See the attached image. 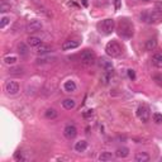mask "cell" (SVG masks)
<instances>
[{
  "instance_id": "obj_1",
  "label": "cell",
  "mask_w": 162,
  "mask_h": 162,
  "mask_svg": "<svg viewBox=\"0 0 162 162\" xmlns=\"http://www.w3.org/2000/svg\"><path fill=\"white\" fill-rule=\"evenodd\" d=\"M141 20L147 24H156L162 22V5L156 4V8L152 10H144L141 13Z\"/></svg>"
},
{
  "instance_id": "obj_2",
  "label": "cell",
  "mask_w": 162,
  "mask_h": 162,
  "mask_svg": "<svg viewBox=\"0 0 162 162\" xmlns=\"http://www.w3.org/2000/svg\"><path fill=\"white\" fill-rule=\"evenodd\" d=\"M117 33L123 39L132 38L133 34H134V25H133V23L129 19H127V18L120 19L118 25H117Z\"/></svg>"
},
{
  "instance_id": "obj_3",
  "label": "cell",
  "mask_w": 162,
  "mask_h": 162,
  "mask_svg": "<svg viewBox=\"0 0 162 162\" xmlns=\"http://www.w3.org/2000/svg\"><path fill=\"white\" fill-rule=\"evenodd\" d=\"M96 27H98V30L102 34L108 36V34H112L114 32L115 22H114V19H104L100 23H98V25H96Z\"/></svg>"
},
{
  "instance_id": "obj_4",
  "label": "cell",
  "mask_w": 162,
  "mask_h": 162,
  "mask_svg": "<svg viewBox=\"0 0 162 162\" xmlns=\"http://www.w3.org/2000/svg\"><path fill=\"white\" fill-rule=\"evenodd\" d=\"M105 52H107L108 56H110L113 58H117L122 55V46L117 41H110L105 46Z\"/></svg>"
},
{
  "instance_id": "obj_5",
  "label": "cell",
  "mask_w": 162,
  "mask_h": 162,
  "mask_svg": "<svg viewBox=\"0 0 162 162\" xmlns=\"http://www.w3.org/2000/svg\"><path fill=\"white\" fill-rule=\"evenodd\" d=\"M80 58H81V61H82L84 63L91 65V63L95 62L96 56H95V53H94L92 50H84V51L81 52V55H80Z\"/></svg>"
},
{
  "instance_id": "obj_6",
  "label": "cell",
  "mask_w": 162,
  "mask_h": 162,
  "mask_svg": "<svg viewBox=\"0 0 162 162\" xmlns=\"http://www.w3.org/2000/svg\"><path fill=\"white\" fill-rule=\"evenodd\" d=\"M149 115H151V113H149V108L147 105H139L138 107V109H137V117L139 118V120H142L143 123H146V122H148Z\"/></svg>"
},
{
  "instance_id": "obj_7",
  "label": "cell",
  "mask_w": 162,
  "mask_h": 162,
  "mask_svg": "<svg viewBox=\"0 0 162 162\" xmlns=\"http://www.w3.org/2000/svg\"><path fill=\"white\" fill-rule=\"evenodd\" d=\"M63 134H65V137L69 138V139H74L77 136V128L75 125H72V124H69V125L65 127Z\"/></svg>"
},
{
  "instance_id": "obj_8",
  "label": "cell",
  "mask_w": 162,
  "mask_h": 162,
  "mask_svg": "<svg viewBox=\"0 0 162 162\" xmlns=\"http://www.w3.org/2000/svg\"><path fill=\"white\" fill-rule=\"evenodd\" d=\"M41 28H42V22L38 20V19H33V20H30V22L27 24V32H29V33H34V32H38Z\"/></svg>"
},
{
  "instance_id": "obj_9",
  "label": "cell",
  "mask_w": 162,
  "mask_h": 162,
  "mask_svg": "<svg viewBox=\"0 0 162 162\" xmlns=\"http://www.w3.org/2000/svg\"><path fill=\"white\" fill-rule=\"evenodd\" d=\"M5 91L9 95H15L19 91V84L17 81H8L5 84Z\"/></svg>"
},
{
  "instance_id": "obj_10",
  "label": "cell",
  "mask_w": 162,
  "mask_h": 162,
  "mask_svg": "<svg viewBox=\"0 0 162 162\" xmlns=\"http://www.w3.org/2000/svg\"><path fill=\"white\" fill-rule=\"evenodd\" d=\"M80 46V42L79 41H75V39H70V41H65L62 43V50L63 51H70V50H75Z\"/></svg>"
},
{
  "instance_id": "obj_11",
  "label": "cell",
  "mask_w": 162,
  "mask_h": 162,
  "mask_svg": "<svg viewBox=\"0 0 162 162\" xmlns=\"http://www.w3.org/2000/svg\"><path fill=\"white\" fill-rule=\"evenodd\" d=\"M99 66H100L104 71L113 70V63H112V61H109L107 57H102V58L99 60Z\"/></svg>"
},
{
  "instance_id": "obj_12",
  "label": "cell",
  "mask_w": 162,
  "mask_h": 162,
  "mask_svg": "<svg viewBox=\"0 0 162 162\" xmlns=\"http://www.w3.org/2000/svg\"><path fill=\"white\" fill-rule=\"evenodd\" d=\"M151 61H152V65H153L154 67H157V69H162V52H157V53H154V55L152 56Z\"/></svg>"
},
{
  "instance_id": "obj_13",
  "label": "cell",
  "mask_w": 162,
  "mask_h": 162,
  "mask_svg": "<svg viewBox=\"0 0 162 162\" xmlns=\"http://www.w3.org/2000/svg\"><path fill=\"white\" fill-rule=\"evenodd\" d=\"M156 47H157V39H156V38H149V39H147L146 43H144L146 51H153Z\"/></svg>"
},
{
  "instance_id": "obj_14",
  "label": "cell",
  "mask_w": 162,
  "mask_h": 162,
  "mask_svg": "<svg viewBox=\"0 0 162 162\" xmlns=\"http://www.w3.org/2000/svg\"><path fill=\"white\" fill-rule=\"evenodd\" d=\"M134 159L137 162H148L149 161V154L146 153V152H138V153H136Z\"/></svg>"
},
{
  "instance_id": "obj_15",
  "label": "cell",
  "mask_w": 162,
  "mask_h": 162,
  "mask_svg": "<svg viewBox=\"0 0 162 162\" xmlns=\"http://www.w3.org/2000/svg\"><path fill=\"white\" fill-rule=\"evenodd\" d=\"M115 156L119 157V158H125L129 156V149L127 147H119L117 151H115Z\"/></svg>"
},
{
  "instance_id": "obj_16",
  "label": "cell",
  "mask_w": 162,
  "mask_h": 162,
  "mask_svg": "<svg viewBox=\"0 0 162 162\" xmlns=\"http://www.w3.org/2000/svg\"><path fill=\"white\" fill-rule=\"evenodd\" d=\"M62 107L65 109H67V110H71V109H74L76 107V102L74 99H65L62 102Z\"/></svg>"
},
{
  "instance_id": "obj_17",
  "label": "cell",
  "mask_w": 162,
  "mask_h": 162,
  "mask_svg": "<svg viewBox=\"0 0 162 162\" xmlns=\"http://www.w3.org/2000/svg\"><path fill=\"white\" fill-rule=\"evenodd\" d=\"M63 89H65V91H66V92H74L76 90V84L72 80H69V81L65 82Z\"/></svg>"
},
{
  "instance_id": "obj_18",
  "label": "cell",
  "mask_w": 162,
  "mask_h": 162,
  "mask_svg": "<svg viewBox=\"0 0 162 162\" xmlns=\"http://www.w3.org/2000/svg\"><path fill=\"white\" fill-rule=\"evenodd\" d=\"M113 76H114V71H113V70L105 71V72H104V75H103V77H102V81L107 85V84H109V82L113 80Z\"/></svg>"
},
{
  "instance_id": "obj_19",
  "label": "cell",
  "mask_w": 162,
  "mask_h": 162,
  "mask_svg": "<svg viewBox=\"0 0 162 162\" xmlns=\"http://www.w3.org/2000/svg\"><path fill=\"white\" fill-rule=\"evenodd\" d=\"M51 52V47L48 44H44V43H41L38 47H37V53L39 55H47Z\"/></svg>"
},
{
  "instance_id": "obj_20",
  "label": "cell",
  "mask_w": 162,
  "mask_h": 162,
  "mask_svg": "<svg viewBox=\"0 0 162 162\" xmlns=\"http://www.w3.org/2000/svg\"><path fill=\"white\" fill-rule=\"evenodd\" d=\"M18 52H19L20 56H27V55L29 53V48H28V46H27L25 43L20 42V43L18 44Z\"/></svg>"
},
{
  "instance_id": "obj_21",
  "label": "cell",
  "mask_w": 162,
  "mask_h": 162,
  "mask_svg": "<svg viewBox=\"0 0 162 162\" xmlns=\"http://www.w3.org/2000/svg\"><path fill=\"white\" fill-rule=\"evenodd\" d=\"M87 148V142L86 141H79L75 144V151L76 152H84Z\"/></svg>"
},
{
  "instance_id": "obj_22",
  "label": "cell",
  "mask_w": 162,
  "mask_h": 162,
  "mask_svg": "<svg viewBox=\"0 0 162 162\" xmlns=\"http://www.w3.org/2000/svg\"><path fill=\"white\" fill-rule=\"evenodd\" d=\"M27 41H28V44L30 47H38L42 43L41 42V38H38V37H29Z\"/></svg>"
},
{
  "instance_id": "obj_23",
  "label": "cell",
  "mask_w": 162,
  "mask_h": 162,
  "mask_svg": "<svg viewBox=\"0 0 162 162\" xmlns=\"http://www.w3.org/2000/svg\"><path fill=\"white\" fill-rule=\"evenodd\" d=\"M114 158V156L110 153V152H102L100 156H99V161L102 162H105V161H112Z\"/></svg>"
},
{
  "instance_id": "obj_24",
  "label": "cell",
  "mask_w": 162,
  "mask_h": 162,
  "mask_svg": "<svg viewBox=\"0 0 162 162\" xmlns=\"http://www.w3.org/2000/svg\"><path fill=\"white\" fill-rule=\"evenodd\" d=\"M57 110L56 109H53V108H50V109H47L46 110V113H44V115H46V118H48V119H55V118H57Z\"/></svg>"
},
{
  "instance_id": "obj_25",
  "label": "cell",
  "mask_w": 162,
  "mask_h": 162,
  "mask_svg": "<svg viewBox=\"0 0 162 162\" xmlns=\"http://www.w3.org/2000/svg\"><path fill=\"white\" fill-rule=\"evenodd\" d=\"M9 74H10V75L20 76V75L24 74V69H23V67H10V69H9Z\"/></svg>"
},
{
  "instance_id": "obj_26",
  "label": "cell",
  "mask_w": 162,
  "mask_h": 162,
  "mask_svg": "<svg viewBox=\"0 0 162 162\" xmlns=\"http://www.w3.org/2000/svg\"><path fill=\"white\" fill-rule=\"evenodd\" d=\"M9 10H10V5H8L3 0L2 4H0V13H5V12H9Z\"/></svg>"
},
{
  "instance_id": "obj_27",
  "label": "cell",
  "mask_w": 162,
  "mask_h": 162,
  "mask_svg": "<svg viewBox=\"0 0 162 162\" xmlns=\"http://www.w3.org/2000/svg\"><path fill=\"white\" fill-rule=\"evenodd\" d=\"M4 62H5L7 65H14V63L17 62V57H14V56H8V57L4 58Z\"/></svg>"
},
{
  "instance_id": "obj_28",
  "label": "cell",
  "mask_w": 162,
  "mask_h": 162,
  "mask_svg": "<svg viewBox=\"0 0 162 162\" xmlns=\"http://www.w3.org/2000/svg\"><path fill=\"white\" fill-rule=\"evenodd\" d=\"M153 122L156 124H161L162 123V114L161 113H154L153 114Z\"/></svg>"
},
{
  "instance_id": "obj_29",
  "label": "cell",
  "mask_w": 162,
  "mask_h": 162,
  "mask_svg": "<svg viewBox=\"0 0 162 162\" xmlns=\"http://www.w3.org/2000/svg\"><path fill=\"white\" fill-rule=\"evenodd\" d=\"M0 20H2V22H0V28H2V29H4L7 27V24H9V22H10L8 17H3Z\"/></svg>"
},
{
  "instance_id": "obj_30",
  "label": "cell",
  "mask_w": 162,
  "mask_h": 162,
  "mask_svg": "<svg viewBox=\"0 0 162 162\" xmlns=\"http://www.w3.org/2000/svg\"><path fill=\"white\" fill-rule=\"evenodd\" d=\"M153 81H154L158 86L162 87V75H154V76H153Z\"/></svg>"
},
{
  "instance_id": "obj_31",
  "label": "cell",
  "mask_w": 162,
  "mask_h": 162,
  "mask_svg": "<svg viewBox=\"0 0 162 162\" xmlns=\"http://www.w3.org/2000/svg\"><path fill=\"white\" fill-rule=\"evenodd\" d=\"M14 158H15L17 161H24V157H23V153H22L20 151H17V152L14 153Z\"/></svg>"
},
{
  "instance_id": "obj_32",
  "label": "cell",
  "mask_w": 162,
  "mask_h": 162,
  "mask_svg": "<svg viewBox=\"0 0 162 162\" xmlns=\"http://www.w3.org/2000/svg\"><path fill=\"white\" fill-rule=\"evenodd\" d=\"M128 76H129V79L134 80V79H136V72H134L133 70H128Z\"/></svg>"
},
{
  "instance_id": "obj_33",
  "label": "cell",
  "mask_w": 162,
  "mask_h": 162,
  "mask_svg": "<svg viewBox=\"0 0 162 162\" xmlns=\"http://www.w3.org/2000/svg\"><path fill=\"white\" fill-rule=\"evenodd\" d=\"M120 9V0H115V10Z\"/></svg>"
},
{
  "instance_id": "obj_34",
  "label": "cell",
  "mask_w": 162,
  "mask_h": 162,
  "mask_svg": "<svg viewBox=\"0 0 162 162\" xmlns=\"http://www.w3.org/2000/svg\"><path fill=\"white\" fill-rule=\"evenodd\" d=\"M87 113H84V117H89V115H92V110H86Z\"/></svg>"
},
{
  "instance_id": "obj_35",
  "label": "cell",
  "mask_w": 162,
  "mask_h": 162,
  "mask_svg": "<svg viewBox=\"0 0 162 162\" xmlns=\"http://www.w3.org/2000/svg\"><path fill=\"white\" fill-rule=\"evenodd\" d=\"M82 4H84V7H87V2H86V0H82Z\"/></svg>"
},
{
  "instance_id": "obj_36",
  "label": "cell",
  "mask_w": 162,
  "mask_h": 162,
  "mask_svg": "<svg viewBox=\"0 0 162 162\" xmlns=\"http://www.w3.org/2000/svg\"><path fill=\"white\" fill-rule=\"evenodd\" d=\"M144 2H151V0H144Z\"/></svg>"
}]
</instances>
